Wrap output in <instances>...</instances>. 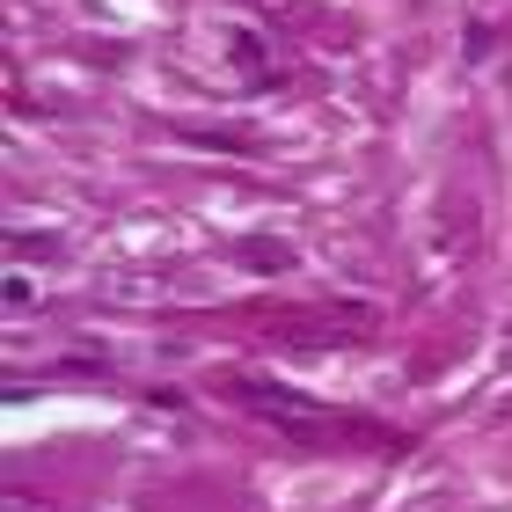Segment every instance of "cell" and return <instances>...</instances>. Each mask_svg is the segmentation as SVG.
Here are the masks:
<instances>
[{
  "label": "cell",
  "mask_w": 512,
  "mask_h": 512,
  "mask_svg": "<svg viewBox=\"0 0 512 512\" xmlns=\"http://www.w3.org/2000/svg\"><path fill=\"white\" fill-rule=\"evenodd\" d=\"M227 395H235L242 410H256L264 425L293 432V439H337V432H359V425H344L330 403H315L308 388H293V381H278V374H235V381H227Z\"/></svg>",
  "instance_id": "6da1fadb"
},
{
  "label": "cell",
  "mask_w": 512,
  "mask_h": 512,
  "mask_svg": "<svg viewBox=\"0 0 512 512\" xmlns=\"http://www.w3.org/2000/svg\"><path fill=\"white\" fill-rule=\"evenodd\" d=\"M374 337V308L352 300V308H308L293 322H278V344L286 352H344V344H366Z\"/></svg>",
  "instance_id": "7a4b0ae2"
},
{
  "label": "cell",
  "mask_w": 512,
  "mask_h": 512,
  "mask_svg": "<svg viewBox=\"0 0 512 512\" xmlns=\"http://www.w3.org/2000/svg\"><path fill=\"white\" fill-rule=\"evenodd\" d=\"M227 59L249 74V88L271 81V52H264V37H256V30H227Z\"/></svg>",
  "instance_id": "3957f363"
},
{
  "label": "cell",
  "mask_w": 512,
  "mask_h": 512,
  "mask_svg": "<svg viewBox=\"0 0 512 512\" xmlns=\"http://www.w3.org/2000/svg\"><path fill=\"white\" fill-rule=\"evenodd\" d=\"M242 264H249V271H286V264H293V249H286V242H249V249H242Z\"/></svg>",
  "instance_id": "277c9868"
},
{
  "label": "cell",
  "mask_w": 512,
  "mask_h": 512,
  "mask_svg": "<svg viewBox=\"0 0 512 512\" xmlns=\"http://www.w3.org/2000/svg\"><path fill=\"white\" fill-rule=\"evenodd\" d=\"M8 315H37V278H22V271H8Z\"/></svg>",
  "instance_id": "5b68a950"
},
{
  "label": "cell",
  "mask_w": 512,
  "mask_h": 512,
  "mask_svg": "<svg viewBox=\"0 0 512 512\" xmlns=\"http://www.w3.org/2000/svg\"><path fill=\"white\" fill-rule=\"evenodd\" d=\"M0 512H59V505H44L37 491H8V498H0Z\"/></svg>",
  "instance_id": "8992f818"
}]
</instances>
